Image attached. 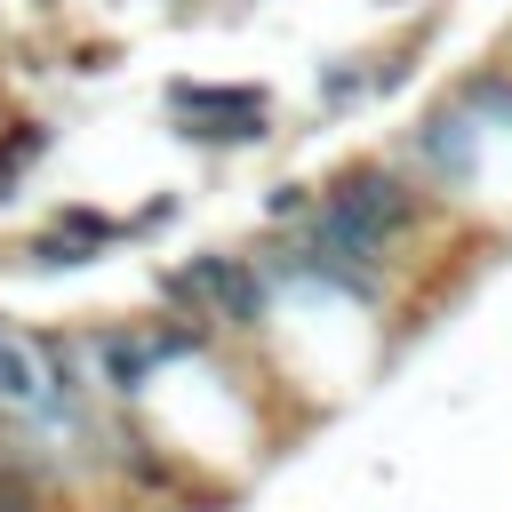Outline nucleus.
<instances>
[{"label":"nucleus","instance_id":"obj_3","mask_svg":"<svg viewBox=\"0 0 512 512\" xmlns=\"http://www.w3.org/2000/svg\"><path fill=\"white\" fill-rule=\"evenodd\" d=\"M376 104V48H344V56H320L312 72V112L320 120H352Z\"/></svg>","mask_w":512,"mask_h":512},{"label":"nucleus","instance_id":"obj_10","mask_svg":"<svg viewBox=\"0 0 512 512\" xmlns=\"http://www.w3.org/2000/svg\"><path fill=\"white\" fill-rule=\"evenodd\" d=\"M0 96H8V72H0Z\"/></svg>","mask_w":512,"mask_h":512},{"label":"nucleus","instance_id":"obj_2","mask_svg":"<svg viewBox=\"0 0 512 512\" xmlns=\"http://www.w3.org/2000/svg\"><path fill=\"white\" fill-rule=\"evenodd\" d=\"M48 408V368H40V336L32 320L0 312V416H40Z\"/></svg>","mask_w":512,"mask_h":512},{"label":"nucleus","instance_id":"obj_8","mask_svg":"<svg viewBox=\"0 0 512 512\" xmlns=\"http://www.w3.org/2000/svg\"><path fill=\"white\" fill-rule=\"evenodd\" d=\"M16 208H24V176H16V168H0V216H16Z\"/></svg>","mask_w":512,"mask_h":512},{"label":"nucleus","instance_id":"obj_5","mask_svg":"<svg viewBox=\"0 0 512 512\" xmlns=\"http://www.w3.org/2000/svg\"><path fill=\"white\" fill-rule=\"evenodd\" d=\"M184 216H192V192H184V184H152V200L128 208V248H160Z\"/></svg>","mask_w":512,"mask_h":512},{"label":"nucleus","instance_id":"obj_1","mask_svg":"<svg viewBox=\"0 0 512 512\" xmlns=\"http://www.w3.org/2000/svg\"><path fill=\"white\" fill-rule=\"evenodd\" d=\"M160 120H168L176 144H192L208 160L272 152V136H280V112H272V96L256 80H192V72H176L160 88Z\"/></svg>","mask_w":512,"mask_h":512},{"label":"nucleus","instance_id":"obj_7","mask_svg":"<svg viewBox=\"0 0 512 512\" xmlns=\"http://www.w3.org/2000/svg\"><path fill=\"white\" fill-rule=\"evenodd\" d=\"M112 56H120V40H72V48H64V72L96 80V72H112Z\"/></svg>","mask_w":512,"mask_h":512},{"label":"nucleus","instance_id":"obj_9","mask_svg":"<svg viewBox=\"0 0 512 512\" xmlns=\"http://www.w3.org/2000/svg\"><path fill=\"white\" fill-rule=\"evenodd\" d=\"M496 64H504V72H512V32H504V40H496Z\"/></svg>","mask_w":512,"mask_h":512},{"label":"nucleus","instance_id":"obj_6","mask_svg":"<svg viewBox=\"0 0 512 512\" xmlns=\"http://www.w3.org/2000/svg\"><path fill=\"white\" fill-rule=\"evenodd\" d=\"M312 192H320V176H272V184L256 192V232H288V224L312 208Z\"/></svg>","mask_w":512,"mask_h":512},{"label":"nucleus","instance_id":"obj_4","mask_svg":"<svg viewBox=\"0 0 512 512\" xmlns=\"http://www.w3.org/2000/svg\"><path fill=\"white\" fill-rule=\"evenodd\" d=\"M56 144H64V128L40 120V112H8V120H0V168H16L24 184L56 160Z\"/></svg>","mask_w":512,"mask_h":512}]
</instances>
